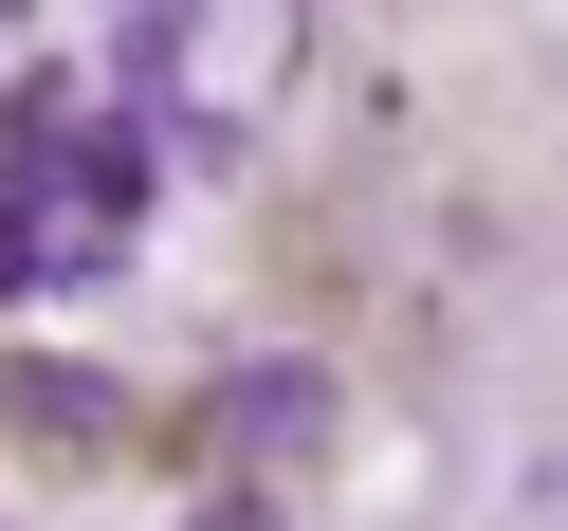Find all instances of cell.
<instances>
[{
    "instance_id": "obj_5",
    "label": "cell",
    "mask_w": 568,
    "mask_h": 531,
    "mask_svg": "<svg viewBox=\"0 0 568 531\" xmlns=\"http://www.w3.org/2000/svg\"><path fill=\"white\" fill-rule=\"evenodd\" d=\"M184 531H275V494H202V513Z\"/></svg>"
},
{
    "instance_id": "obj_2",
    "label": "cell",
    "mask_w": 568,
    "mask_h": 531,
    "mask_svg": "<svg viewBox=\"0 0 568 531\" xmlns=\"http://www.w3.org/2000/svg\"><path fill=\"white\" fill-rule=\"evenodd\" d=\"M19 421H38L55 458H92V440H111V404H92V367H19Z\"/></svg>"
},
{
    "instance_id": "obj_3",
    "label": "cell",
    "mask_w": 568,
    "mask_h": 531,
    "mask_svg": "<svg viewBox=\"0 0 568 531\" xmlns=\"http://www.w3.org/2000/svg\"><path fill=\"white\" fill-rule=\"evenodd\" d=\"M165 74H184V19H129V38H111V92H129V111H148Z\"/></svg>"
},
{
    "instance_id": "obj_1",
    "label": "cell",
    "mask_w": 568,
    "mask_h": 531,
    "mask_svg": "<svg viewBox=\"0 0 568 531\" xmlns=\"http://www.w3.org/2000/svg\"><path fill=\"white\" fill-rule=\"evenodd\" d=\"M312 440H331V367L312 348H275V367L221 385V458H312Z\"/></svg>"
},
{
    "instance_id": "obj_4",
    "label": "cell",
    "mask_w": 568,
    "mask_h": 531,
    "mask_svg": "<svg viewBox=\"0 0 568 531\" xmlns=\"http://www.w3.org/2000/svg\"><path fill=\"white\" fill-rule=\"evenodd\" d=\"M38 275H55V221H38V202H0V294H38Z\"/></svg>"
}]
</instances>
